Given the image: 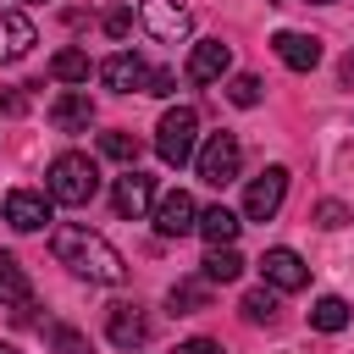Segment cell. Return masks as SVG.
I'll return each mask as SVG.
<instances>
[{
  "label": "cell",
  "mask_w": 354,
  "mask_h": 354,
  "mask_svg": "<svg viewBox=\"0 0 354 354\" xmlns=\"http://www.w3.org/2000/svg\"><path fill=\"white\" fill-rule=\"evenodd\" d=\"M50 249H55V260H61L66 271H77V277H88V282H105V288L127 282V260H122L100 232L77 227V221L55 227V232H50Z\"/></svg>",
  "instance_id": "obj_1"
},
{
  "label": "cell",
  "mask_w": 354,
  "mask_h": 354,
  "mask_svg": "<svg viewBox=\"0 0 354 354\" xmlns=\"http://www.w3.org/2000/svg\"><path fill=\"white\" fill-rule=\"evenodd\" d=\"M44 188H50V205H88V199L100 194V166H94L88 155L66 149V155H55V160H50Z\"/></svg>",
  "instance_id": "obj_2"
},
{
  "label": "cell",
  "mask_w": 354,
  "mask_h": 354,
  "mask_svg": "<svg viewBox=\"0 0 354 354\" xmlns=\"http://www.w3.org/2000/svg\"><path fill=\"white\" fill-rule=\"evenodd\" d=\"M194 149H199V111L194 105H171L160 116V127H155V155L166 166H188Z\"/></svg>",
  "instance_id": "obj_3"
},
{
  "label": "cell",
  "mask_w": 354,
  "mask_h": 354,
  "mask_svg": "<svg viewBox=\"0 0 354 354\" xmlns=\"http://www.w3.org/2000/svg\"><path fill=\"white\" fill-rule=\"evenodd\" d=\"M194 171L210 183V188H227L238 171H243V144L232 133H210L199 149H194Z\"/></svg>",
  "instance_id": "obj_4"
},
{
  "label": "cell",
  "mask_w": 354,
  "mask_h": 354,
  "mask_svg": "<svg viewBox=\"0 0 354 354\" xmlns=\"http://www.w3.org/2000/svg\"><path fill=\"white\" fill-rule=\"evenodd\" d=\"M138 28L160 44H183L194 33V11L177 6V0H138Z\"/></svg>",
  "instance_id": "obj_5"
},
{
  "label": "cell",
  "mask_w": 354,
  "mask_h": 354,
  "mask_svg": "<svg viewBox=\"0 0 354 354\" xmlns=\"http://www.w3.org/2000/svg\"><path fill=\"white\" fill-rule=\"evenodd\" d=\"M282 199H288V171H282V166H266V171L243 188V216H249V221H271V216L282 210Z\"/></svg>",
  "instance_id": "obj_6"
},
{
  "label": "cell",
  "mask_w": 354,
  "mask_h": 354,
  "mask_svg": "<svg viewBox=\"0 0 354 354\" xmlns=\"http://www.w3.org/2000/svg\"><path fill=\"white\" fill-rule=\"evenodd\" d=\"M194 227H199V205H194L188 188H171V194L155 199V232H160V238H183V232H194Z\"/></svg>",
  "instance_id": "obj_7"
},
{
  "label": "cell",
  "mask_w": 354,
  "mask_h": 354,
  "mask_svg": "<svg viewBox=\"0 0 354 354\" xmlns=\"http://www.w3.org/2000/svg\"><path fill=\"white\" fill-rule=\"evenodd\" d=\"M227 72H232V44L199 39V44L188 50V83H221Z\"/></svg>",
  "instance_id": "obj_8"
},
{
  "label": "cell",
  "mask_w": 354,
  "mask_h": 354,
  "mask_svg": "<svg viewBox=\"0 0 354 354\" xmlns=\"http://www.w3.org/2000/svg\"><path fill=\"white\" fill-rule=\"evenodd\" d=\"M260 271H266V282H271L277 293H299V288L310 282V266H304L293 249H282V243H277V249H266Z\"/></svg>",
  "instance_id": "obj_9"
},
{
  "label": "cell",
  "mask_w": 354,
  "mask_h": 354,
  "mask_svg": "<svg viewBox=\"0 0 354 354\" xmlns=\"http://www.w3.org/2000/svg\"><path fill=\"white\" fill-rule=\"evenodd\" d=\"M271 50H277V61H282L288 72H315V66H321V39H310V33L282 28V33L271 39Z\"/></svg>",
  "instance_id": "obj_10"
},
{
  "label": "cell",
  "mask_w": 354,
  "mask_h": 354,
  "mask_svg": "<svg viewBox=\"0 0 354 354\" xmlns=\"http://www.w3.org/2000/svg\"><path fill=\"white\" fill-rule=\"evenodd\" d=\"M100 77H105V88H116V94L149 88V66H144L133 50H116V55H105V61H100Z\"/></svg>",
  "instance_id": "obj_11"
},
{
  "label": "cell",
  "mask_w": 354,
  "mask_h": 354,
  "mask_svg": "<svg viewBox=\"0 0 354 354\" xmlns=\"http://www.w3.org/2000/svg\"><path fill=\"white\" fill-rule=\"evenodd\" d=\"M50 122H55V133H88V122H94V100H88V88H66V94H55V100H50Z\"/></svg>",
  "instance_id": "obj_12"
},
{
  "label": "cell",
  "mask_w": 354,
  "mask_h": 354,
  "mask_svg": "<svg viewBox=\"0 0 354 354\" xmlns=\"http://www.w3.org/2000/svg\"><path fill=\"white\" fill-rule=\"evenodd\" d=\"M111 205H116V216L138 221V216L155 205V183H149L144 171H127V177H116V188H111Z\"/></svg>",
  "instance_id": "obj_13"
},
{
  "label": "cell",
  "mask_w": 354,
  "mask_h": 354,
  "mask_svg": "<svg viewBox=\"0 0 354 354\" xmlns=\"http://www.w3.org/2000/svg\"><path fill=\"white\" fill-rule=\"evenodd\" d=\"M6 221H11L17 232H39V227L50 221V199L33 194V188H11V194H6Z\"/></svg>",
  "instance_id": "obj_14"
},
{
  "label": "cell",
  "mask_w": 354,
  "mask_h": 354,
  "mask_svg": "<svg viewBox=\"0 0 354 354\" xmlns=\"http://www.w3.org/2000/svg\"><path fill=\"white\" fill-rule=\"evenodd\" d=\"M39 44V33H33V22L22 17V11H0V66H11V61H22L28 50Z\"/></svg>",
  "instance_id": "obj_15"
},
{
  "label": "cell",
  "mask_w": 354,
  "mask_h": 354,
  "mask_svg": "<svg viewBox=\"0 0 354 354\" xmlns=\"http://www.w3.org/2000/svg\"><path fill=\"white\" fill-rule=\"evenodd\" d=\"M105 332H111V343H116V348H138V343L149 337V321L138 315V304H111Z\"/></svg>",
  "instance_id": "obj_16"
},
{
  "label": "cell",
  "mask_w": 354,
  "mask_h": 354,
  "mask_svg": "<svg viewBox=\"0 0 354 354\" xmlns=\"http://www.w3.org/2000/svg\"><path fill=\"white\" fill-rule=\"evenodd\" d=\"M238 227H243V221H238V210L210 205V210H199V227H194V232H205V243L216 249V243H232V238H238Z\"/></svg>",
  "instance_id": "obj_17"
},
{
  "label": "cell",
  "mask_w": 354,
  "mask_h": 354,
  "mask_svg": "<svg viewBox=\"0 0 354 354\" xmlns=\"http://www.w3.org/2000/svg\"><path fill=\"white\" fill-rule=\"evenodd\" d=\"M199 271H205V282H238L243 277V254L232 243H216V249H205Z\"/></svg>",
  "instance_id": "obj_18"
},
{
  "label": "cell",
  "mask_w": 354,
  "mask_h": 354,
  "mask_svg": "<svg viewBox=\"0 0 354 354\" xmlns=\"http://www.w3.org/2000/svg\"><path fill=\"white\" fill-rule=\"evenodd\" d=\"M0 299H11V304H33V282H28V271H22V260L6 254V249H0Z\"/></svg>",
  "instance_id": "obj_19"
},
{
  "label": "cell",
  "mask_w": 354,
  "mask_h": 354,
  "mask_svg": "<svg viewBox=\"0 0 354 354\" xmlns=\"http://www.w3.org/2000/svg\"><path fill=\"white\" fill-rule=\"evenodd\" d=\"M310 326H315V332H343V326H348V304H343L337 293H321V299L310 304Z\"/></svg>",
  "instance_id": "obj_20"
},
{
  "label": "cell",
  "mask_w": 354,
  "mask_h": 354,
  "mask_svg": "<svg viewBox=\"0 0 354 354\" xmlns=\"http://www.w3.org/2000/svg\"><path fill=\"white\" fill-rule=\"evenodd\" d=\"M50 77L55 83H88V55L83 50H55V61H50Z\"/></svg>",
  "instance_id": "obj_21"
},
{
  "label": "cell",
  "mask_w": 354,
  "mask_h": 354,
  "mask_svg": "<svg viewBox=\"0 0 354 354\" xmlns=\"http://www.w3.org/2000/svg\"><path fill=\"white\" fill-rule=\"evenodd\" d=\"M166 299H171V315H199L210 304V282H177Z\"/></svg>",
  "instance_id": "obj_22"
},
{
  "label": "cell",
  "mask_w": 354,
  "mask_h": 354,
  "mask_svg": "<svg viewBox=\"0 0 354 354\" xmlns=\"http://www.w3.org/2000/svg\"><path fill=\"white\" fill-rule=\"evenodd\" d=\"M238 310H243V321H254V326H260V321H277L282 299H277V288H249Z\"/></svg>",
  "instance_id": "obj_23"
},
{
  "label": "cell",
  "mask_w": 354,
  "mask_h": 354,
  "mask_svg": "<svg viewBox=\"0 0 354 354\" xmlns=\"http://www.w3.org/2000/svg\"><path fill=\"white\" fill-rule=\"evenodd\" d=\"M260 94H266V88H260V77H254V72H232V77H227V100H232L238 111L260 105Z\"/></svg>",
  "instance_id": "obj_24"
},
{
  "label": "cell",
  "mask_w": 354,
  "mask_h": 354,
  "mask_svg": "<svg viewBox=\"0 0 354 354\" xmlns=\"http://www.w3.org/2000/svg\"><path fill=\"white\" fill-rule=\"evenodd\" d=\"M100 155L133 166V160H138V138H133V133H100Z\"/></svg>",
  "instance_id": "obj_25"
},
{
  "label": "cell",
  "mask_w": 354,
  "mask_h": 354,
  "mask_svg": "<svg viewBox=\"0 0 354 354\" xmlns=\"http://www.w3.org/2000/svg\"><path fill=\"white\" fill-rule=\"evenodd\" d=\"M50 337H55V354H88V337L72 332V326H55Z\"/></svg>",
  "instance_id": "obj_26"
},
{
  "label": "cell",
  "mask_w": 354,
  "mask_h": 354,
  "mask_svg": "<svg viewBox=\"0 0 354 354\" xmlns=\"http://www.w3.org/2000/svg\"><path fill=\"white\" fill-rule=\"evenodd\" d=\"M343 221H348V205H337V199L315 205V227H343Z\"/></svg>",
  "instance_id": "obj_27"
},
{
  "label": "cell",
  "mask_w": 354,
  "mask_h": 354,
  "mask_svg": "<svg viewBox=\"0 0 354 354\" xmlns=\"http://www.w3.org/2000/svg\"><path fill=\"white\" fill-rule=\"evenodd\" d=\"M105 33H111V39H127V33H133V11H127V6L105 11Z\"/></svg>",
  "instance_id": "obj_28"
},
{
  "label": "cell",
  "mask_w": 354,
  "mask_h": 354,
  "mask_svg": "<svg viewBox=\"0 0 354 354\" xmlns=\"http://www.w3.org/2000/svg\"><path fill=\"white\" fill-rule=\"evenodd\" d=\"M171 88H177V72H166V66H160V72H149V88H144V94H160V100H166Z\"/></svg>",
  "instance_id": "obj_29"
},
{
  "label": "cell",
  "mask_w": 354,
  "mask_h": 354,
  "mask_svg": "<svg viewBox=\"0 0 354 354\" xmlns=\"http://www.w3.org/2000/svg\"><path fill=\"white\" fill-rule=\"evenodd\" d=\"M22 111H28V94L22 88H6L0 94V116H22Z\"/></svg>",
  "instance_id": "obj_30"
},
{
  "label": "cell",
  "mask_w": 354,
  "mask_h": 354,
  "mask_svg": "<svg viewBox=\"0 0 354 354\" xmlns=\"http://www.w3.org/2000/svg\"><path fill=\"white\" fill-rule=\"evenodd\" d=\"M171 354H221V343H216V337H188V343H177Z\"/></svg>",
  "instance_id": "obj_31"
},
{
  "label": "cell",
  "mask_w": 354,
  "mask_h": 354,
  "mask_svg": "<svg viewBox=\"0 0 354 354\" xmlns=\"http://www.w3.org/2000/svg\"><path fill=\"white\" fill-rule=\"evenodd\" d=\"M343 83H348V88H354V50H348V55H343Z\"/></svg>",
  "instance_id": "obj_32"
},
{
  "label": "cell",
  "mask_w": 354,
  "mask_h": 354,
  "mask_svg": "<svg viewBox=\"0 0 354 354\" xmlns=\"http://www.w3.org/2000/svg\"><path fill=\"white\" fill-rule=\"evenodd\" d=\"M0 354H22V348H11V343H0Z\"/></svg>",
  "instance_id": "obj_33"
},
{
  "label": "cell",
  "mask_w": 354,
  "mask_h": 354,
  "mask_svg": "<svg viewBox=\"0 0 354 354\" xmlns=\"http://www.w3.org/2000/svg\"><path fill=\"white\" fill-rule=\"evenodd\" d=\"M310 6H332V0H310Z\"/></svg>",
  "instance_id": "obj_34"
},
{
  "label": "cell",
  "mask_w": 354,
  "mask_h": 354,
  "mask_svg": "<svg viewBox=\"0 0 354 354\" xmlns=\"http://www.w3.org/2000/svg\"><path fill=\"white\" fill-rule=\"evenodd\" d=\"M22 6H39V0H22Z\"/></svg>",
  "instance_id": "obj_35"
},
{
  "label": "cell",
  "mask_w": 354,
  "mask_h": 354,
  "mask_svg": "<svg viewBox=\"0 0 354 354\" xmlns=\"http://www.w3.org/2000/svg\"><path fill=\"white\" fill-rule=\"evenodd\" d=\"M271 6H282V0H271Z\"/></svg>",
  "instance_id": "obj_36"
}]
</instances>
